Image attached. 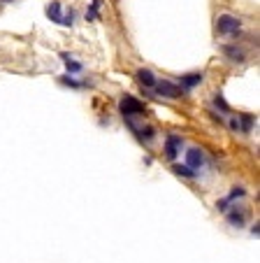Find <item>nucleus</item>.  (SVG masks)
<instances>
[{
    "label": "nucleus",
    "instance_id": "1",
    "mask_svg": "<svg viewBox=\"0 0 260 263\" xmlns=\"http://www.w3.org/2000/svg\"><path fill=\"white\" fill-rule=\"evenodd\" d=\"M237 31H240V19L237 17H232V14L219 17V21H216V33L219 35H237Z\"/></svg>",
    "mask_w": 260,
    "mask_h": 263
},
{
    "label": "nucleus",
    "instance_id": "2",
    "mask_svg": "<svg viewBox=\"0 0 260 263\" xmlns=\"http://www.w3.org/2000/svg\"><path fill=\"white\" fill-rule=\"evenodd\" d=\"M121 112H123L125 116L128 114H142V112H144V103H139V100L133 98V95H125V98H121Z\"/></svg>",
    "mask_w": 260,
    "mask_h": 263
},
{
    "label": "nucleus",
    "instance_id": "3",
    "mask_svg": "<svg viewBox=\"0 0 260 263\" xmlns=\"http://www.w3.org/2000/svg\"><path fill=\"white\" fill-rule=\"evenodd\" d=\"M156 91L160 95H167V98H179V95L184 94V89H181V86H177V84H172V82H165V79H163V82H156Z\"/></svg>",
    "mask_w": 260,
    "mask_h": 263
},
{
    "label": "nucleus",
    "instance_id": "4",
    "mask_svg": "<svg viewBox=\"0 0 260 263\" xmlns=\"http://www.w3.org/2000/svg\"><path fill=\"white\" fill-rule=\"evenodd\" d=\"M181 147H184V140H181L179 135H170L167 137V142H165V156L174 161L177 154L181 151Z\"/></svg>",
    "mask_w": 260,
    "mask_h": 263
},
{
    "label": "nucleus",
    "instance_id": "5",
    "mask_svg": "<svg viewBox=\"0 0 260 263\" xmlns=\"http://www.w3.org/2000/svg\"><path fill=\"white\" fill-rule=\"evenodd\" d=\"M186 163H188V168L191 170H198L205 166V154L200 151L198 147H193V149H188V154H186Z\"/></svg>",
    "mask_w": 260,
    "mask_h": 263
},
{
    "label": "nucleus",
    "instance_id": "6",
    "mask_svg": "<svg viewBox=\"0 0 260 263\" xmlns=\"http://www.w3.org/2000/svg\"><path fill=\"white\" fill-rule=\"evenodd\" d=\"M137 79L142 82L144 86H156V77H154V73L151 70H146V68H142V70H137Z\"/></svg>",
    "mask_w": 260,
    "mask_h": 263
},
{
    "label": "nucleus",
    "instance_id": "7",
    "mask_svg": "<svg viewBox=\"0 0 260 263\" xmlns=\"http://www.w3.org/2000/svg\"><path fill=\"white\" fill-rule=\"evenodd\" d=\"M202 82V75H186V77H181V89H193V86H198Z\"/></svg>",
    "mask_w": 260,
    "mask_h": 263
},
{
    "label": "nucleus",
    "instance_id": "8",
    "mask_svg": "<svg viewBox=\"0 0 260 263\" xmlns=\"http://www.w3.org/2000/svg\"><path fill=\"white\" fill-rule=\"evenodd\" d=\"M47 17H49L52 21L61 23V5H58V2H52V5L47 7Z\"/></svg>",
    "mask_w": 260,
    "mask_h": 263
},
{
    "label": "nucleus",
    "instance_id": "9",
    "mask_svg": "<svg viewBox=\"0 0 260 263\" xmlns=\"http://www.w3.org/2000/svg\"><path fill=\"white\" fill-rule=\"evenodd\" d=\"M223 52H225V56H230V58H235V61H244V54H242L240 47H225Z\"/></svg>",
    "mask_w": 260,
    "mask_h": 263
},
{
    "label": "nucleus",
    "instance_id": "10",
    "mask_svg": "<svg viewBox=\"0 0 260 263\" xmlns=\"http://www.w3.org/2000/svg\"><path fill=\"white\" fill-rule=\"evenodd\" d=\"M61 56H63V61H65V65H68V73H79L82 70V65L77 63V61H72L68 54H61Z\"/></svg>",
    "mask_w": 260,
    "mask_h": 263
},
{
    "label": "nucleus",
    "instance_id": "11",
    "mask_svg": "<svg viewBox=\"0 0 260 263\" xmlns=\"http://www.w3.org/2000/svg\"><path fill=\"white\" fill-rule=\"evenodd\" d=\"M172 170H174L177 175H181V177H195V170H191L188 166H174Z\"/></svg>",
    "mask_w": 260,
    "mask_h": 263
},
{
    "label": "nucleus",
    "instance_id": "12",
    "mask_svg": "<svg viewBox=\"0 0 260 263\" xmlns=\"http://www.w3.org/2000/svg\"><path fill=\"white\" fill-rule=\"evenodd\" d=\"M61 84H68V86H74V89H79V86H84L82 82H77V79H72L70 75H65V77H61Z\"/></svg>",
    "mask_w": 260,
    "mask_h": 263
},
{
    "label": "nucleus",
    "instance_id": "13",
    "mask_svg": "<svg viewBox=\"0 0 260 263\" xmlns=\"http://www.w3.org/2000/svg\"><path fill=\"white\" fill-rule=\"evenodd\" d=\"M230 224H232V226H242V224H244L242 214H230Z\"/></svg>",
    "mask_w": 260,
    "mask_h": 263
},
{
    "label": "nucleus",
    "instance_id": "14",
    "mask_svg": "<svg viewBox=\"0 0 260 263\" xmlns=\"http://www.w3.org/2000/svg\"><path fill=\"white\" fill-rule=\"evenodd\" d=\"M216 105H219L221 110H223V112H228V110H230V107L225 105V100H223V98H221V95H216Z\"/></svg>",
    "mask_w": 260,
    "mask_h": 263
}]
</instances>
